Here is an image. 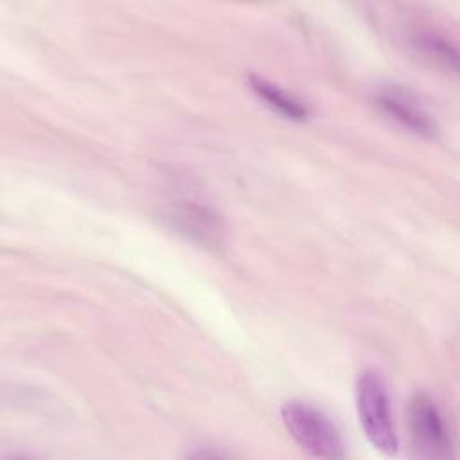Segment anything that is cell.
<instances>
[{
	"label": "cell",
	"instance_id": "cell-1",
	"mask_svg": "<svg viewBox=\"0 0 460 460\" xmlns=\"http://www.w3.org/2000/svg\"><path fill=\"white\" fill-rule=\"evenodd\" d=\"M358 419L367 440L385 455H395L399 442L386 383L377 370H363L356 383Z\"/></svg>",
	"mask_w": 460,
	"mask_h": 460
},
{
	"label": "cell",
	"instance_id": "cell-2",
	"mask_svg": "<svg viewBox=\"0 0 460 460\" xmlns=\"http://www.w3.org/2000/svg\"><path fill=\"white\" fill-rule=\"evenodd\" d=\"M280 419L293 440L318 458H343L345 444L332 420L307 401H288Z\"/></svg>",
	"mask_w": 460,
	"mask_h": 460
},
{
	"label": "cell",
	"instance_id": "cell-3",
	"mask_svg": "<svg viewBox=\"0 0 460 460\" xmlns=\"http://www.w3.org/2000/svg\"><path fill=\"white\" fill-rule=\"evenodd\" d=\"M410 449L417 458L442 460L453 456V440L442 411L426 394H415L410 399L408 413Z\"/></svg>",
	"mask_w": 460,
	"mask_h": 460
},
{
	"label": "cell",
	"instance_id": "cell-4",
	"mask_svg": "<svg viewBox=\"0 0 460 460\" xmlns=\"http://www.w3.org/2000/svg\"><path fill=\"white\" fill-rule=\"evenodd\" d=\"M374 102L388 119L406 131L422 138L437 137L438 126L435 119L410 90L399 84H385L376 92Z\"/></svg>",
	"mask_w": 460,
	"mask_h": 460
},
{
	"label": "cell",
	"instance_id": "cell-5",
	"mask_svg": "<svg viewBox=\"0 0 460 460\" xmlns=\"http://www.w3.org/2000/svg\"><path fill=\"white\" fill-rule=\"evenodd\" d=\"M165 217L176 232L199 243L201 246H216L221 241V219L217 212L207 205H199L196 201H180L167 212Z\"/></svg>",
	"mask_w": 460,
	"mask_h": 460
},
{
	"label": "cell",
	"instance_id": "cell-6",
	"mask_svg": "<svg viewBox=\"0 0 460 460\" xmlns=\"http://www.w3.org/2000/svg\"><path fill=\"white\" fill-rule=\"evenodd\" d=\"M250 90L255 93L257 99H261L271 111L280 115L282 119L304 122L309 119L311 111L304 101L289 93L288 90L280 88L279 84L261 77V75H250L248 77Z\"/></svg>",
	"mask_w": 460,
	"mask_h": 460
},
{
	"label": "cell",
	"instance_id": "cell-7",
	"mask_svg": "<svg viewBox=\"0 0 460 460\" xmlns=\"http://www.w3.org/2000/svg\"><path fill=\"white\" fill-rule=\"evenodd\" d=\"M413 47L420 52L422 58L429 59L433 65H438L446 70L456 68V52L455 49L437 34H420L413 38Z\"/></svg>",
	"mask_w": 460,
	"mask_h": 460
}]
</instances>
